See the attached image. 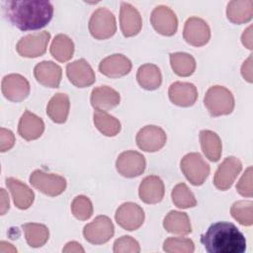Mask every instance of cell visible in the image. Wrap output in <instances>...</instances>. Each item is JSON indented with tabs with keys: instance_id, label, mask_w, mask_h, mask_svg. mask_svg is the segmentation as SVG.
Returning a JSON list of instances; mask_svg holds the SVG:
<instances>
[{
	"instance_id": "6da1fadb",
	"label": "cell",
	"mask_w": 253,
	"mask_h": 253,
	"mask_svg": "<svg viewBox=\"0 0 253 253\" xmlns=\"http://www.w3.org/2000/svg\"><path fill=\"white\" fill-rule=\"evenodd\" d=\"M2 7L5 18L21 31L40 30L53 15L51 3L43 0L4 1Z\"/></svg>"
},
{
	"instance_id": "7a4b0ae2",
	"label": "cell",
	"mask_w": 253,
	"mask_h": 253,
	"mask_svg": "<svg viewBox=\"0 0 253 253\" xmlns=\"http://www.w3.org/2000/svg\"><path fill=\"white\" fill-rule=\"evenodd\" d=\"M201 242L209 253H243L246 249L243 233L227 221L212 223L201 235Z\"/></svg>"
},
{
	"instance_id": "3957f363",
	"label": "cell",
	"mask_w": 253,
	"mask_h": 253,
	"mask_svg": "<svg viewBox=\"0 0 253 253\" xmlns=\"http://www.w3.org/2000/svg\"><path fill=\"white\" fill-rule=\"evenodd\" d=\"M204 104L212 117L229 115L234 109V97L227 88L214 85L206 92Z\"/></svg>"
},
{
	"instance_id": "277c9868",
	"label": "cell",
	"mask_w": 253,
	"mask_h": 253,
	"mask_svg": "<svg viewBox=\"0 0 253 253\" xmlns=\"http://www.w3.org/2000/svg\"><path fill=\"white\" fill-rule=\"evenodd\" d=\"M180 167L188 181L195 186L204 184L211 171L210 165L198 152L186 154L180 162Z\"/></svg>"
},
{
	"instance_id": "5b68a950",
	"label": "cell",
	"mask_w": 253,
	"mask_h": 253,
	"mask_svg": "<svg viewBox=\"0 0 253 253\" xmlns=\"http://www.w3.org/2000/svg\"><path fill=\"white\" fill-rule=\"evenodd\" d=\"M89 31L97 40H107L117 31L116 18L107 8H98L89 21Z\"/></svg>"
},
{
	"instance_id": "8992f818",
	"label": "cell",
	"mask_w": 253,
	"mask_h": 253,
	"mask_svg": "<svg viewBox=\"0 0 253 253\" xmlns=\"http://www.w3.org/2000/svg\"><path fill=\"white\" fill-rule=\"evenodd\" d=\"M30 183L34 188L50 197L60 195L66 188L65 178L42 170H35L30 176Z\"/></svg>"
},
{
	"instance_id": "52a82bcc",
	"label": "cell",
	"mask_w": 253,
	"mask_h": 253,
	"mask_svg": "<svg viewBox=\"0 0 253 253\" xmlns=\"http://www.w3.org/2000/svg\"><path fill=\"white\" fill-rule=\"evenodd\" d=\"M50 34L46 31L30 34L23 37L17 43V52L24 57L34 58L42 55L46 51Z\"/></svg>"
},
{
	"instance_id": "ba28073f",
	"label": "cell",
	"mask_w": 253,
	"mask_h": 253,
	"mask_svg": "<svg viewBox=\"0 0 253 253\" xmlns=\"http://www.w3.org/2000/svg\"><path fill=\"white\" fill-rule=\"evenodd\" d=\"M115 228L112 220L106 215H98L83 229L85 239L95 245L108 242L114 235Z\"/></svg>"
},
{
	"instance_id": "9c48e42d",
	"label": "cell",
	"mask_w": 253,
	"mask_h": 253,
	"mask_svg": "<svg viewBox=\"0 0 253 253\" xmlns=\"http://www.w3.org/2000/svg\"><path fill=\"white\" fill-rule=\"evenodd\" d=\"M146 162L144 156L134 150L122 152L116 161L118 172L126 178H133L141 175L145 170Z\"/></svg>"
},
{
	"instance_id": "30bf717a",
	"label": "cell",
	"mask_w": 253,
	"mask_h": 253,
	"mask_svg": "<svg viewBox=\"0 0 253 253\" xmlns=\"http://www.w3.org/2000/svg\"><path fill=\"white\" fill-rule=\"evenodd\" d=\"M242 169L241 161L234 157H226L218 166L213 176V185L220 191L228 190Z\"/></svg>"
},
{
	"instance_id": "8fae6325",
	"label": "cell",
	"mask_w": 253,
	"mask_h": 253,
	"mask_svg": "<svg viewBox=\"0 0 253 253\" xmlns=\"http://www.w3.org/2000/svg\"><path fill=\"white\" fill-rule=\"evenodd\" d=\"M30 83L21 74H8L3 77L1 83L2 94L12 102H21L30 94Z\"/></svg>"
},
{
	"instance_id": "7c38bea8",
	"label": "cell",
	"mask_w": 253,
	"mask_h": 253,
	"mask_svg": "<svg viewBox=\"0 0 253 253\" xmlns=\"http://www.w3.org/2000/svg\"><path fill=\"white\" fill-rule=\"evenodd\" d=\"M115 218L121 227L132 231L142 225L144 221V211L137 204L127 202L119 207Z\"/></svg>"
},
{
	"instance_id": "4fadbf2b",
	"label": "cell",
	"mask_w": 253,
	"mask_h": 253,
	"mask_svg": "<svg viewBox=\"0 0 253 253\" xmlns=\"http://www.w3.org/2000/svg\"><path fill=\"white\" fill-rule=\"evenodd\" d=\"M150 22L154 30L163 36H173L177 32L178 20L176 14L167 6L159 5L153 9Z\"/></svg>"
},
{
	"instance_id": "5bb4252c",
	"label": "cell",
	"mask_w": 253,
	"mask_h": 253,
	"mask_svg": "<svg viewBox=\"0 0 253 253\" xmlns=\"http://www.w3.org/2000/svg\"><path fill=\"white\" fill-rule=\"evenodd\" d=\"M137 146L146 152H155L161 149L166 143L165 131L157 126H145L136 134Z\"/></svg>"
},
{
	"instance_id": "9a60e30c",
	"label": "cell",
	"mask_w": 253,
	"mask_h": 253,
	"mask_svg": "<svg viewBox=\"0 0 253 253\" xmlns=\"http://www.w3.org/2000/svg\"><path fill=\"white\" fill-rule=\"evenodd\" d=\"M183 37L189 44L203 46L210 41L211 30L207 22L203 19L191 17L185 23Z\"/></svg>"
},
{
	"instance_id": "2e32d148",
	"label": "cell",
	"mask_w": 253,
	"mask_h": 253,
	"mask_svg": "<svg viewBox=\"0 0 253 253\" xmlns=\"http://www.w3.org/2000/svg\"><path fill=\"white\" fill-rule=\"evenodd\" d=\"M66 75L69 81L78 88L88 87L95 82V72L84 58L68 63Z\"/></svg>"
},
{
	"instance_id": "e0dca14e",
	"label": "cell",
	"mask_w": 253,
	"mask_h": 253,
	"mask_svg": "<svg viewBox=\"0 0 253 253\" xmlns=\"http://www.w3.org/2000/svg\"><path fill=\"white\" fill-rule=\"evenodd\" d=\"M170 101L180 107L193 106L198 99V91L194 84L189 82H174L168 90Z\"/></svg>"
},
{
	"instance_id": "ac0fdd59",
	"label": "cell",
	"mask_w": 253,
	"mask_h": 253,
	"mask_svg": "<svg viewBox=\"0 0 253 253\" xmlns=\"http://www.w3.org/2000/svg\"><path fill=\"white\" fill-rule=\"evenodd\" d=\"M120 25L125 37L136 36L142 26V20L139 12L129 3L123 2L120 11Z\"/></svg>"
},
{
	"instance_id": "d6986e66",
	"label": "cell",
	"mask_w": 253,
	"mask_h": 253,
	"mask_svg": "<svg viewBox=\"0 0 253 253\" xmlns=\"http://www.w3.org/2000/svg\"><path fill=\"white\" fill-rule=\"evenodd\" d=\"M99 70L108 77L119 78L129 73L131 70V62L124 54L115 53L107 56L100 62Z\"/></svg>"
},
{
	"instance_id": "ffe728a7",
	"label": "cell",
	"mask_w": 253,
	"mask_h": 253,
	"mask_svg": "<svg viewBox=\"0 0 253 253\" xmlns=\"http://www.w3.org/2000/svg\"><path fill=\"white\" fill-rule=\"evenodd\" d=\"M34 75L37 81L42 86L57 88L61 81L62 70L61 67L53 61L44 60L35 66Z\"/></svg>"
},
{
	"instance_id": "44dd1931",
	"label": "cell",
	"mask_w": 253,
	"mask_h": 253,
	"mask_svg": "<svg viewBox=\"0 0 253 253\" xmlns=\"http://www.w3.org/2000/svg\"><path fill=\"white\" fill-rule=\"evenodd\" d=\"M164 184L162 180L155 175L145 177L138 188L140 200L145 204H157L164 197Z\"/></svg>"
},
{
	"instance_id": "7402d4cb",
	"label": "cell",
	"mask_w": 253,
	"mask_h": 253,
	"mask_svg": "<svg viewBox=\"0 0 253 253\" xmlns=\"http://www.w3.org/2000/svg\"><path fill=\"white\" fill-rule=\"evenodd\" d=\"M90 101L95 110L107 112L120 104L121 97L115 89L104 85L92 90Z\"/></svg>"
},
{
	"instance_id": "603a6c76",
	"label": "cell",
	"mask_w": 253,
	"mask_h": 253,
	"mask_svg": "<svg viewBox=\"0 0 253 253\" xmlns=\"http://www.w3.org/2000/svg\"><path fill=\"white\" fill-rule=\"evenodd\" d=\"M43 130V121L29 110H26L18 125V132L21 137L26 140H34L39 138L42 134Z\"/></svg>"
},
{
	"instance_id": "cb8c5ba5",
	"label": "cell",
	"mask_w": 253,
	"mask_h": 253,
	"mask_svg": "<svg viewBox=\"0 0 253 253\" xmlns=\"http://www.w3.org/2000/svg\"><path fill=\"white\" fill-rule=\"evenodd\" d=\"M6 186L11 192L15 206L20 210L29 209L35 200L34 192L25 183L15 178H7Z\"/></svg>"
},
{
	"instance_id": "d4e9b609",
	"label": "cell",
	"mask_w": 253,
	"mask_h": 253,
	"mask_svg": "<svg viewBox=\"0 0 253 253\" xmlns=\"http://www.w3.org/2000/svg\"><path fill=\"white\" fill-rule=\"evenodd\" d=\"M69 107L70 102L68 96L65 93H56L51 97L46 106V114L52 122L63 124L67 120Z\"/></svg>"
},
{
	"instance_id": "484cf974",
	"label": "cell",
	"mask_w": 253,
	"mask_h": 253,
	"mask_svg": "<svg viewBox=\"0 0 253 253\" xmlns=\"http://www.w3.org/2000/svg\"><path fill=\"white\" fill-rule=\"evenodd\" d=\"M227 19L233 24L249 22L253 16V2L251 0H234L227 4Z\"/></svg>"
},
{
	"instance_id": "4316f807",
	"label": "cell",
	"mask_w": 253,
	"mask_h": 253,
	"mask_svg": "<svg viewBox=\"0 0 253 253\" xmlns=\"http://www.w3.org/2000/svg\"><path fill=\"white\" fill-rule=\"evenodd\" d=\"M163 226L166 231L173 234L187 235L192 231L188 214L178 211H171L167 213L163 220Z\"/></svg>"
},
{
	"instance_id": "83f0119b",
	"label": "cell",
	"mask_w": 253,
	"mask_h": 253,
	"mask_svg": "<svg viewBox=\"0 0 253 253\" xmlns=\"http://www.w3.org/2000/svg\"><path fill=\"white\" fill-rule=\"evenodd\" d=\"M200 142L201 147L209 160L216 162L219 160L222 150L221 140L219 136L211 130L203 129L200 131Z\"/></svg>"
},
{
	"instance_id": "f1b7e54d",
	"label": "cell",
	"mask_w": 253,
	"mask_h": 253,
	"mask_svg": "<svg viewBox=\"0 0 253 253\" xmlns=\"http://www.w3.org/2000/svg\"><path fill=\"white\" fill-rule=\"evenodd\" d=\"M136 79L143 89L155 90L161 85L162 75L158 66L152 63H146L138 68Z\"/></svg>"
},
{
	"instance_id": "f546056e",
	"label": "cell",
	"mask_w": 253,
	"mask_h": 253,
	"mask_svg": "<svg viewBox=\"0 0 253 253\" xmlns=\"http://www.w3.org/2000/svg\"><path fill=\"white\" fill-rule=\"evenodd\" d=\"M27 243L33 248L42 247L46 243L49 236L48 228L42 223L28 222L22 225Z\"/></svg>"
},
{
	"instance_id": "4dcf8cb0",
	"label": "cell",
	"mask_w": 253,
	"mask_h": 253,
	"mask_svg": "<svg viewBox=\"0 0 253 253\" xmlns=\"http://www.w3.org/2000/svg\"><path fill=\"white\" fill-rule=\"evenodd\" d=\"M74 53V43L72 40L64 35L59 34L54 37L50 44V54L57 61L65 62L68 61Z\"/></svg>"
},
{
	"instance_id": "1f68e13d",
	"label": "cell",
	"mask_w": 253,
	"mask_h": 253,
	"mask_svg": "<svg viewBox=\"0 0 253 253\" xmlns=\"http://www.w3.org/2000/svg\"><path fill=\"white\" fill-rule=\"evenodd\" d=\"M95 126L106 136H115L121 130V123L105 111L95 110L93 115Z\"/></svg>"
},
{
	"instance_id": "d6a6232c",
	"label": "cell",
	"mask_w": 253,
	"mask_h": 253,
	"mask_svg": "<svg viewBox=\"0 0 253 253\" xmlns=\"http://www.w3.org/2000/svg\"><path fill=\"white\" fill-rule=\"evenodd\" d=\"M170 64L173 71L182 77H188L192 75L196 69L195 58L186 52L171 53Z\"/></svg>"
},
{
	"instance_id": "836d02e7",
	"label": "cell",
	"mask_w": 253,
	"mask_h": 253,
	"mask_svg": "<svg viewBox=\"0 0 253 253\" xmlns=\"http://www.w3.org/2000/svg\"><path fill=\"white\" fill-rule=\"evenodd\" d=\"M174 205L180 209L194 208L197 205L196 198L185 183L177 184L171 193Z\"/></svg>"
},
{
	"instance_id": "e575fe53",
	"label": "cell",
	"mask_w": 253,
	"mask_h": 253,
	"mask_svg": "<svg viewBox=\"0 0 253 253\" xmlns=\"http://www.w3.org/2000/svg\"><path fill=\"white\" fill-rule=\"evenodd\" d=\"M231 215L240 224L249 226L253 223V203L251 201L235 202L230 209Z\"/></svg>"
},
{
	"instance_id": "d590c367",
	"label": "cell",
	"mask_w": 253,
	"mask_h": 253,
	"mask_svg": "<svg viewBox=\"0 0 253 253\" xmlns=\"http://www.w3.org/2000/svg\"><path fill=\"white\" fill-rule=\"evenodd\" d=\"M163 250L167 253H193L194 242L185 237H169L163 243Z\"/></svg>"
},
{
	"instance_id": "8d00e7d4",
	"label": "cell",
	"mask_w": 253,
	"mask_h": 253,
	"mask_svg": "<svg viewBox=\"0 0 253 253\" xmlns=\"http://www.w3.org/2000/svg\"><path fill=\"white\" fill-rule=\"evenodd\" d=\"M71 211L79 220H86L90 218L93 213V206L90 199L83 195L74 198L71 203Z\"/></svg>"
},
{
	"instance_id": "74e56055",
	"label": "cell",
	"mask_w": 253,
	"mask_h": 253,
	"mask_svg": "<svg viewBox=\"0 0 253 253\" xmlns=\"http://www.w3.org/2000/svg\"><path fill=\"white\" fill-rule=\"evenodd\" d=\"M139 251L140 246L138 242L128 235H124L118 238L114 243L115 253H138Z\"/></svg>"
},
{
	"instance_id": "f35d334b",
	"label": "cell",
	"mask_w": 253,
	"mask_h": 253,
	"mask_svg": "<svg viewBox=\"0 0 253 253\" xmlns=\"http://www.w3.org/2000/svg\"><path fill=\"white\" fill-rule=\"evenodd\" d=\"M252 167L249 166L240 180L238 181L236 185V190L237 192L243 196V197H248L251 198L253 196V187H252Z\"/></svg>"
},
{
	"instance_id": "ab89813d",
	"label": "cell",
	"mask_w": 253,
	"mask_h": 253,
	"mask_svg": "<svg viewBox=\"0 0 253 253\" xmlns=\"http://www.w3.org/2000/svg\"><path fill=\"white\" fill-rule=\"evenodd\" d=\"M15 144V135L14 133L4 127L0 129V151L5 152L11 149Z\"/></svg>"
},
{
	"instance_id": "60d3db41",
	"label": "cell",
	"mask_w": 253,
	"mask_h": 253,
	"mask_svg": "<svg viewBox=\"0 0 253 253\" xmlns=\"http://www.w3.org/2000/svg\"><path fill=\"white\" fill-rule=\"evenodd\" d=\"M241 74L245 80L252 82V54L243 62L241 67Z\"/></svg>"
},
{
	"instance_id": "b9f144b4",
	"label": "cell",
	"mask_w": 253,
	"mask_h": 253,
	"mask_svg": "<svg viewBox=\"0 0 253 253\" xmlns=\"http://www.w3.org/2000/svg\"><path fill=\"white\" fill-rule=\"evenodd\" d=\"M242 43L249 49H252V26H249L241 37Z\"/></svg>"
},
{
	"instance_id": "7bdbcfd3",
	"label": "cell",
	"mask_w": 253,
	"mask_h": 253,
	"mask_svg": "<svg viewBox=\"0 0 253 253\" xmlns=\"http://www.w3.org/2000/svg\"><path fill=\"white\" fill-rule=\"evenodd\" d=\"M62 252H84V249L78 242L71 241L65 245V247L62 249Z\"/></svg>"
},
{
	"instance_id": "ee69618b",
	"label": "cell",
	"mask_w": 253,
	"mask_h": 253,
	"mask_svg": "<svg viewBox=\"0 0 253 253\" xmlns=\"http://www.w3.org/2000/svg\"><path fill=\"white\" fill-rule=\"evenodd\" d=\"M9 210V197L4 189H1V214H5Z\"/></svg>"
}]
</instances>
